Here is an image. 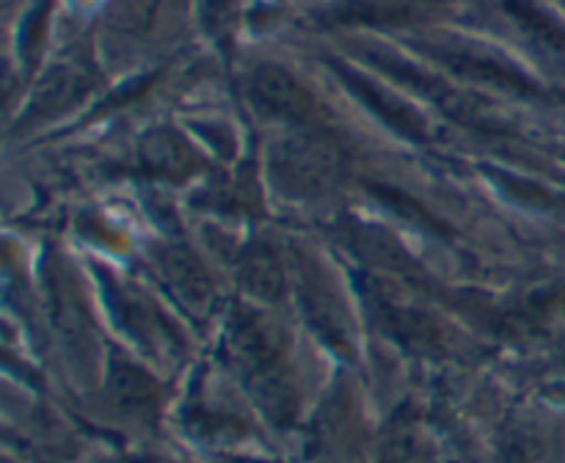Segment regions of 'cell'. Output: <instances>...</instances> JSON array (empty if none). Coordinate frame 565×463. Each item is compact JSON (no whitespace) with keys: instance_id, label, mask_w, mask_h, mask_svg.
Listing matches in <instances>:
<instances>
[{"instance_id":"6da1fadb","label":"cell","mask_w":565,"mask_h":463,"mask_svg":"<svg viewBox=\"0 0 565 463\" xmlns=\"http://www.w3.org/2000/svg\"><path fill=\"white\" fill-rule=\"evenodd\" d=\"M276 169L287 185L298 191H323L334 185L342 171V152L329 136L318 130H303L287 138L276 149Z\"/></svg>"},{"instance_id":"7a4b0ae2","label":"cell","mask_w":565,"mask_h":463,"mask_svg":"<svg viewBox=\"0 0 565 463\" xmlns=\"http://www.w3.org/2000/svg\"><path fill=\"white\" fill-rule=\"evenodd\" d=\"M252 94L268 114L285 116L287 121H307L312 114V99L290 72L274 64H263L252 75Z\"/></svg>"},{"instance_id":"3957f363","label":"cell","mask_w":565,"mask_h":463,"mask_svg":"<svg viewBox=\"0 0 565 463\" xmlns=\"http://www.w3.org/2000/svg\"><path fill=\"white\" fill-rule=\"evenodd\" d=\"M166 281L177 290V295L185 303L199 309H207L210 298H213V284H210L207 273L188 257L185 251H169L160 259Z\"/></svg>"},{"instance_id":"277c9868","label":"cell","mask_w":565,"mask_h":463,"mask_svg":"<svg viewBox=\"0 0 565 463\" xmlns=\"http://www.w3.org/2000/svg\"><path fill=\"white\" fill-rule=\"evenodd\" d=\"M83 91V77L75 69H55L47 80L39 86L36 94V108L39 110H53L58 105H70L77 94Z\"/></svg>"},{"instance_id":"5b68a950","label":"cell","mask_w":565,"mask_h":463,"mask_svg":"<svg viewBox=\"0 0 565 463\" xmlns=\"http://www.w3.org/2000/svg\"><path fill=\"white\" fill-rule=\"evenodd\" d=\"M169 0H119V20L125 22L127 31L152 33L160 28Z\"/></svg>"},{"instance_id":"8992f818","label":"cell","mask_w":565,"mask_h":463,"mask_svg":"<svg viewBox=\"0 0 565 463\" xmlns=\"http://www.w3.org/2000/svg\"><path fill=\"white\" fill-rule=\"evenodd\" d=\"M246 281L248 290H254L263 298H276L281 292V270L279 265L274 262L265 254H257V257H248L246 262Z\"/></svg>"}]
</instances>
